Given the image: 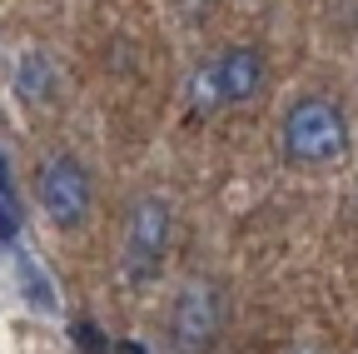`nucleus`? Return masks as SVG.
<instances>
[{"label":"nucleus","instance_id":"obj_11","mask_svg":"<svg viewBox=\"0 0 358 354\" xmlns=\"http://www.w3.org/2000/svg\"><path fill=\"white\" fill-rule=\"evenodd\" d=\"M0 200H10V205H15V190H10V165H6V155H0Z\"/></svg>","mask_w":358,"mask_h":354},{"label":"nucleus","instance_id":"obj_10","mask_svg":"<svg viewBox=\"0 0 358 354\" xmlns=\"http://www.w3.org/2000/svg\"><path fill=\"white\" fill-rule=\"evenodd\" d=\"M15 230H20V215L10 200H0V245H15Z\"/></svg>","mask_w":358,"mask_h":354},{"label":"nucleus","instance_id":"obj_8","mask_svg":"<svg viewBox=\"0 0 358 354\" xmlns=\"http://www.w3.org/2000/svg\"><path fill=\"white\" fill-rule=\"evenodd\" d=\"M20 275H25V290H30V304H35V309H55V299H50V285H45V280L30 270V264H25V259H20Z\"/></svg>","mask_w":358,"mask_h":354},{"label":"nucleus","instance_id":"obj_4","mask_svg":"<svg viewBox=\"0 0 358 354\" xmlns=\"http://www.w3.org/2000/svg\"><path fill=\"white\" fill-rule=\"evenodd\" d=\"M219 325H224V294H219V285L214 280L185 285V294L174 299V320H169L174 344L199 354V349H209L219 339Z\"/></svg>","mask_w":358,"mask_h":354},{"label":"nucleus","instance_id":"obj_5","mask_svg":"<svg viewBox=\"0 0 358 354\" xmlns=\"http://www.w3.org/2000/svg\"><path fill=\"white\" fill-rule=\"evenodd\" d=\"M214 70H219L224 105H249V100H259V95H264L268 70H264V55H259L254 46H234V50H224V55L214 60Z\"/></svg>","mask_w":358,"mask_h":354},{"label":"nucleus","instance_id":"obj_14","mask_svg":"<svg viewBox=\"0 0 358 354\" xmlns=\"http://www.w3.org/2000/svg\"><path fill=\"white\" fill-rule=\"evenodd\" d=\"M294 354H319V349H294Z\"/></svg>","mask_w":358,"mask_h":354},{"label":"nucleus","instance_id":"obj_9","mask_svg":"<svg viewBox=\"0 0 358 354\" xmlns=\"http://www.w3.org/2000/svg\"><path fill=\"white\" fill-rule=\"evenodd\" d=\"M75 344H80V349H90V354H105V349H110L105 329H100V325H90V320H80V325H75Z\"/></svg>","mask_w":358,"mask_h":354},{"label":"nucleus","instance_id":"obj_12","mask_svg":"<svg viewBox=\"0 0 358 354\" xmlns=\"http://www.w3.org/2000/svg\"><path fill=\"white\" fill-rule=\"evenodd\" d=\"M204 6H209V0H179V11H185L189 20H199V15H204Z\"/></svg>","mask_w":358,"mask_h":354},{"label":"nucleus","instance_id":"obj_3","mask_svg":"<svg viewBox=\"0 0 358 354\" xmlns=\"http://www.w3.org/2000/svg\"><path fill=\"white\" fill-rule=\"evenodd\" d=\"M35 195H40V210L50 215V225L80 230L90 215V175L75 155H50L35 175Z\"/></svg>","mask_w":358,"mask_h":354},{"label":"nucleus","instance_id":"obj_1","mask_svg":"<svg viewBox=\"0 0 358 354\" xmlns=\"http://www.w3.org/2000/svg\"><path fill=\"white\" fill-rule=\"evenodd\" d=\"M348 155V115L329 95H303L284 115V160L299 170H329Z\"/></svg>","mask_w":358,"mask_h":354},{"label":"nucleus","instance_id":"obj_2","mask_svg":"<svg viewBox=\"0 0 358 354\" xmlns=\"http://www.w3.org/2000/svg\"><path fill=\"white\" fill-rule=\"evenodd\" d=\"M169 200L159 195H140L129 205V219H124V250H120V270L129 285H145L159 275L164 264V250H169Z\"/></svg>","mask_w":358,"mask_h":354},{"label":"nucleus","instance_id":"obj_7","mask_svg":"<svg viewBox=\"0 0 358 354\" xmlns=\"http://www.w3.org/2000/svg\"><path fill=\"white\" fill-rule=\"evenodd\" d=\"M189 105L199 110V115H209V110H224V90H219V70H214V60H204V65H194V75H189Z\"/></svg>","mask_w":358,"mask_h":354},{"label":"nucleus","instance_id":"obj_6","mask_svg":"<svg viewBox=\"0 0 358 354\" xmlns=\"http://www.w3.org/2000/svg\"><path fill=\"white\" fill-rule=\"evenodd\" d=\"M15 90H20L30 105H50V100H55V90H60V80H55V65L45 60L40 50L20 55V65H15Z\"/></svg>","mask_w":358,"mask_h":354},{"label":"nucleus","instance_id":"obj_13","mask_svg":"<svg viewBox=\"0 0 358 354\" xmlns=\"http://www.w3.org/2000/svg\"><path fill=\"white\" fill-rule=\"evenodd\" d=\"M120 354H145V349L140 344H120Z\"/></svg>","mask_w":358,"mask_h":354}]
</instances>
